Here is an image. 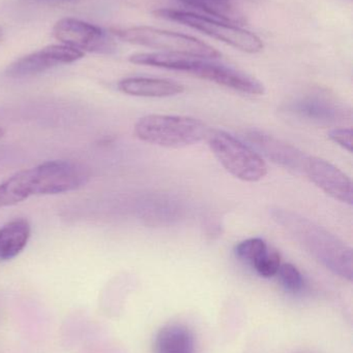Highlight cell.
Here are the masks:
<instances>
[{
    "label": "cell",
    "instance_id": "cell-15",
    "mask_svg": "<svg viewBox=\"0 0 353 353\" xmlns=\"http://www.w3.org/2000/svg\"><path fill=\"white\" fill-rule=\"evenodd\" d=\"M186 6L202 10L211 16L221 19L224 22L242 24L246 22L242 12L231 0H180Z\"/></svg>",
    "mask_w": 353,
    "mask_h": 353
},
{
    "label": "cell",
    "instance_id": "cell-9",
    "mask_svg": "<svg viewBox=\"0 0 353 353\" xmlns=\"http://www.w3.org/2000/svg\"><path fill=\"white\" fill-rule=\"evenodd\" d=\"M303 174L308 176L311 182L314 183L323 192L336 201L352 205V180L341 170L329 161L309 155Z\"/></svg>",
    "mask_w": 353,
    "mask_h": 353
},
{
    "label": "cell",
    "instance_id": "cell-3",
    "mask_svg": "<svg viewBox=\"0 0 353 353\" xmlns=\"http://www.w3.org/2000/svg\"><path fill=\"white\" fill-rule=\"evenodd\" d=\"M209 128L196 118L151 114L135 124L139 140L165 148H182L207 139Z\"/></svg>",
    "mask_w": 353,
    "mask_h": 353
},
{
    "label": "cell",
    "instance_id": "cell-1",
    "mask_svg": "<svg viewBox=\"0 0 353 353\" xmlns=\"http://www.w3.org/2000/svg\"><path fill=\"white\" fill-rule=\"evenodd\" d=\"M271 217L311 256L336 275L352 281V247L323 226L289 210L273 209Z\"/></svg>",
    "mask_w": 353,
    "mask_h": 353
},
{
    "label": "cell",
    "instance_id": "cell-13",
    "mask_svg": "<svg viewBox=\"0 0 353 353\" xmlns=\"http://www.w3.org/2000/svg\"><path fill=\"white\" fill-rule=\"evenodd\" d=\"M153 353H196L194 334L182 325H166L155 335Z\"/></svg>",
    "mask_w": 353,
    "mask_h": 353
},
{
    "label": "cell",
    "instance_id": "cell-4",
    "mask_svg": "<svg viewBox=\"0 0 353 353\" xmlns=\"http://www.w3.org/2000/svg\"><path fill=\"white\" fill-rule=\"evenodd\" d=\"M112 34L126 43L160 50V52L186 54L213 60L219 59L222 56L215 48L199 41L196 37L153 27L114 28L112 29Z\"/></svg>",
    "mask_w": 353,
    "mask_h": 353
},
{
    "label": "cell",
    "instance_id": "cell-18",
    "mask_svg": "<svg viewBox=\"0 0 353 353\" xmlns=\"http://www.w3.org/2000/svg\"><path fill=\"white\" fill-rule=\"evenodd\" d=\"M281 265L280 253L275 249L269 248L265 254L261 256L252 267L261 277L271 278L277 275Z\"/></svg>",
    "mask_w": 353,
    "mask_h": 353
},
{
    "label": "cell",
    "instance_id": "cell-16",
    "mask_svg": "<svg viewBox=\"0 0 353 353\" xmlns=\"http://www.w3.org/2000/svg\"><path fill=\"white\" fill-rule=\"evenodd\" d=\"M269 247L260 238L248 239L236 245L234 253L240 261L253 265L261 256L265 254Z\"/></svg>",
    "mask_w": 353,
    "mask_h": 353
},
{
    "label": "cell",
    "instance_id": "cell-14",
    "mask_svg": "<svg viewBox=\"0 0 353 353\" xmlns=\"http://www.w3.org/2000/svg\"><path fill=\"white\" fill-rule=\"evenodd\" d=\"M31 226L24 218H17L0 228V261L18 256L30 239Z\"/></svg>",
    "mask_w": 353,
    "mask_h": 353
},
{
    "label": "cell",
    "instance_id": "cell-6",
    "mask_svg": "<svg viewBox=\"0 0 353 353\" xmlns=\"http://www.w3.org/2000/svg\"><path fill=\"white\" fill-rule=\"evenodd\" d=\"M207 139L211 152L232 176L245 182H257L267 176V165L260 155L236 137L209 130Z\"/></svg>",
    "mask_w": 353,
    "mask_h": 353
},
{
    "label": "cell",
    "instance_id": "cell-12",
    "mask_svg": "<svg viewBox=\"0 0 353 353\" xmlns=\"http://www.w3.org/2000/svg\"><path fill=\"white\" fill-rule=\"evenodd\" d=\"M117 87L124 94L153 99L174 97L184 91V87L175 81L145 77L122 79L118 82Z\"/></svg>",
    "mask_w": 353,
    "mask_h": 353
},
{
    "label": "cell",
    "instance_id": "cell-20",
    "mask_svg": "<svg viewBox=\"0 0 353 353\" xmlns=\"http://www.w3.org/2000/svg\"><path fill=\"white\" fill-rule=\"evenodd\" d=\"M35 1L70 2V1H76V0H35Z\"/></svg>",
    "mask_w": 353,
    "mask_h": 353
},
{
    "label": "cell",
    "instance_id": "cell-17",
    "mask_svg": "<svg viewBox=\"0 0 353 353\" xmlns=\"http://www.w3.org/2000/svg\"><path fill=\"white\" fill-rule=\"evenodd\" d=\"M280 280H281L282 285L286 290L292 292V294H298L302 292L305 286L304 278L302 274L298 271V268L294 267L292 263H283L280 265L279 271H278Z\"/></svg>",
    "mask_w": 353,
    "mask_h": 353
},
{
    "label": "cell",
    "instance_id": "cell-19",
    "mask_svg": "<svg viewBox=\"0 0 353 353\" xmlns=\"http://www.w3.org/2000/svg\"><path fill=\"white\" fill-rule=\"evenodd\" d=\"M329 138L342 148L352 152L353 132L352 128H334L329 132Z\"/></svg>",
    "mask_w": 353,
    "mask_h": 353
},
{
    "label": "cell",
    "instance_id": "cell-11",
    "mask_svg": "<svg viewBox=\"0 0 353 353\" xmlns=\"http://www.w3.org/2000/svg\"><path fill=\"white\" fill-rule=\"evenodd\" d=\"M346 111L347 110L337 101L323 95H308L286 107V112L292 115L317 123H332L344 120L347 115Z\"/></svg>",
    "mask_w": 353,
    "mask_h": 353
},
{
    "label": "cell",
    "instance_id": "cell-21",
    "mask_svg": "<svg viewBox=\"0 0 353 353\" xmlns=\"http://www.w3.org/2000/svg\"><path fill=\"white\" fill-rule=\"evenodd\" d=\"M4 132H4L3 128H0V139H1L2 137L4 136Z\"/></svg>",
    "mask_w": 353,
    "mask_h": 353
},
{
    "label": "cell",
    "instance_id": "cell-2",
    "mask_svg": "<svg viewBox=\"0 0 353 353\" xmlns=\"http://www.w3.org/2000/svg\"><path fill=\"white\" fill-rule=\"evenodd\" d=\"M90 171L74 161H50L23 170L10 176L15 195L20 201L31 195H53L70 192L84 186Z\"/></svg>",
    "mask_w": 353,
    "mask_h": 353
},
{
    "label": "cell",
    "instance_id": "cell-8",
    "mask_svg": "<svg viewBox=\"0 0 353 353\" xmlns=\"http://www.w3.org/2000/svg\"><path fill=\"white\" fill-rule=\"evenodd\" d=\"M84 57V53L64 45H50L24 56L8 66L6 74L21 79L35 76L62 64H70Z\"/></svg>",
    "mask_w": 353,
    "mask_h": 353
},
{
    "label": "cell",
    "instance_id": "cell-10",
    "mask_svg": "<svg viewBox=\"0 0 353 353\" xmlns=\"http://www.w3.org/2000/svg\"><path fill=\"white\" fill-rule=\"evenodd\" d=\"M246 138L259 152L276 165L296 173H304L309 155L300 149L261 130H249Z\"/></svg>",
    "mask_w": 353,
    "mask_h": 353
},
{
    "label": "cell",
    "instance_id": "cell-5",
    "mask_svg": "<svg viewBox=\"0 0 353 353\" xmlns=\"http://www.w3.org/2000/svg\"><path fill=\"white\" fill-rule=\"evenodd\" d=\"M153 16L186 25L245 53H259L265 47L263 39L251 31L194 12L174 8H159L153 10Z\"/></svg>",
    "mask_w": 353,
    "mask_h": 353
},
{
    "label": "cell",
    "instance_id": "cell-7",
    "mask_svg": "<svg viewBox=\"0 0 353 353\" xmlns=\"http://www.w3.org/2000/svg\"><path fill=\"white\" fill-rule=\"evenodd\" d=\"M53 37L73 49L85 53L111 55L116 51L113 37L101 27L74 18H64L53 27Z\"/></svg>",
    "mask_w": 353,
    "mask_h": 353
}]
</instances>
